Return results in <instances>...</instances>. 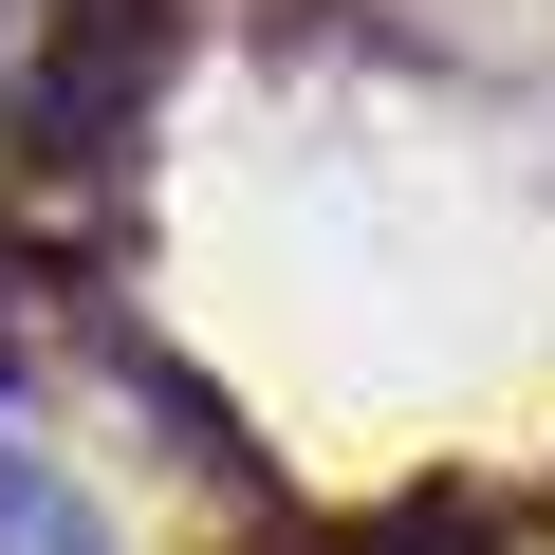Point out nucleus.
I'll return each mask as SVG.
<instances>
[{
	"mask_svg": "<svg viewBox=\"0 0 555 555\" xmlns=\"http://www.w3.org/2000/svg\"><path fill=\"white\" fill-rule=\"evenodd\" d=\"M38 389V297H20V259H0V408Z\"/></svg>",
	"mask_w": 555,
	"mask_h": 555,
	"instance_id": "2",
	"label": "nucleus"
},
{
	"mask_svg": "<svg viewBox=\"0 0 555 555\" xmlns=\"http://www.w3.org/2000/svg\"><path fill=\"white\" fill-rule=\"evenodd\" d=\"M0 149H20V56H0Z\"/></svg>",
	"mask_w": 555,
	"mask_h": 555,
	"instance_id": "3",
	"label": "nucleus"
},
{
	"mask_svg": "<svg viewBox=\"0 0 555 555\" xmlns=\"http://www.w3.org/2000/svg\"><path fill=\"white\" fill-rule=\"evenodd\" d=\"M0 555H112V518H93L38 444H0Z\"/></svg>",
	"mask_w": 555,
	"mask_h": 555,
	"instance_id": "1",
	"label": "nucleus"
}]
</instances>
